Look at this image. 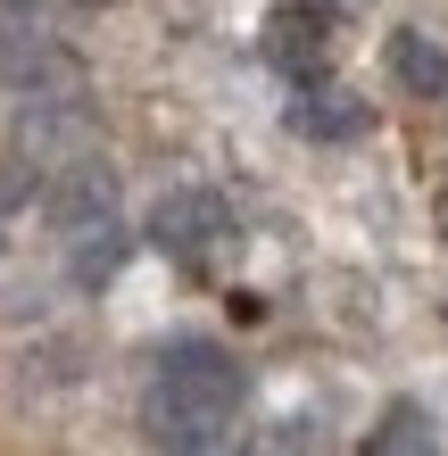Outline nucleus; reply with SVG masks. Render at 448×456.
<instances>
[{"label": "nucleus", "instance_id": "1", "mask_svg": "<svg viewBox=\"0 0 448 456\" xmlns=\"http://www.w3.org/2000/svg\"><path fill=\"white\" fill-rule=\"evenodd\" d=\"M241 365L232 348L216 340H167L150 365V398H142V423L158 456H232L241 448Z\"/></svg>", "mask_w": 448, "mask_h": 456}, {"label": "nucleus", "instance_id": "2", "mask_svg": "<svg viewBox=\"0 0 448 456\" xmlns=\"http://www.w3.org/2000/svg\"><path fill=\"white\" fill-rule=\"evenodd\" d=\"M42 216H50V232H59V249H84V240L117 232V167H109L100 150L67 158V167H50V183H42Z\"/></svg>", "mask_w": 448, "mask_h": 456}, {"label": "nucleus", "instance_id": "3", "mask_svg": "<svg viewBox=\"0 0 448 456\" xmlns=\"http://www.w3.org/2000/svg\"><path fill=\"white\" fill-rule=\"evenodd\" d=\"M150 240L167 257H183V265H208L232 240V208L216 191H200V183H183V191H167V200L150 208Z\"/></svg>", "mask_w": 448, "mask_h": 456}, {"label": "nucleus", "instance_id": "4", "mask_svg": "<svg viewBox=\"0 0 448 456\" xmlns=\"http://www.w3.org/2000/svg\"><path fill=\"white\" fill-rule=\"evenodd\" d=\"M92 133H100L92 125V92H75V100H17V133L9 142L50 175V167H67V158H84Z\"/></svg>", "mask_w": 448, "mask_h": 456}, {"label": "nucleus", "instance_id": "5", "mask_svg": "<svg viewBox=\"0 0 448 456\" xmlns=\"http://www.w3.org/2000/svg\"><path fill=\"white\" fill-rule=\"evenodd\" d=\"M0 92L9 100H75L84 92V59L42 25V34H25V42L0 50Z\"/></svg>", "mask_w": 448, "mask_h": 456}, {"label": "nucleus", "instance_id": "6", "mask_svg": "<svg viewBox=\"0 0 448 456\" xmlns=\"http://www.w3.org/2000/svg\"><path fill=\"white\" fill-rule=\"evenodd\" d=\"M324 34L332 25L307 9V0H282V9L266 17V59L291 75V84H315V75H324Z\"/></svg>", "mask_w": 448, "mask_h": 456}, {"label": "nucleus", "instance_id": "7", "mask_svg": "<svg viewBox=\"0 0 448 456\" xmlns=\"http://www.w3.org/2000/svg\"><path fill=\"white\" fill-rule=\"evenodd\" d=\"M291 125H299V133H315V142H349V133H365V100L332 92V84H299Z\"/></svg>", "mask_w": 448, "mask_h": 456}, {"label": "nucleus", "instance_id": "8", "mask_svg": "<svg viewBox=\"0 0 448 456\" xmlns=\"http://www.w3.org/2000/svg\"><path fill=\"white\" fill-rule=\"evenodd\" d=\"M365 456H440V432H432V415L415 407V398H399V407H382V415H374Z\"/></svg>", "mask_w": 448, "mask_h": 456}, {"label": "nucleus", "instance_id": "9", "mask_svg": "<svg viewBox=\"0 0 448 456\" xmlns=\"http://www.w3.org/2000/svg\"><path fill=\"white\" fill-rule=\"evenodd\" d=\"M390 75H399L415 100H440L448 92V50H432L424 34H390Z\"/></svg>", "mask_w": 448, "mask_h": 456}, {"label": "nucleus", "instance_id": "10", "mask_svg": "<svg viewBox=\"0 0 448 456\" xmlns=\"http://www.w3.org/2000/svg\"><path fill=\"white\" fill-rule=\"evenodd\" d=\"M232 456H307V423H266V432H249Z\"/></svg>", "mask_w": 448, "mask_h": 456}, {"label": "nucleus", "instance_id": "11", "mask_svg": "<svg viewBox=\"0 0 448 456\" xmlns=\"http://www.w3.org/2000/svg\"><path fill=\"white\" fill-rule=\"evenodd\" d=\"M25 34H42V0H0V50Z\"/></svg>", "mask_w": 448, "mask_h": 456}, {"label": "nucleus", "instance_id": "12", "mask_svg": "<svg viewBox=\"0 0 448 456\" xmlns=\"http://www.w3.org/2000/svg\"><path fill=\"white\" fill-rule=\"evenodd\" d=\"M0 249H9V216H0Z\"/></svg>", "mask_w": 448, "mask_h": 456}]
</instances>
